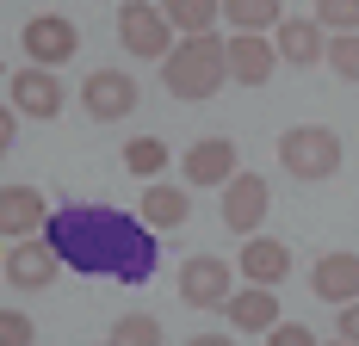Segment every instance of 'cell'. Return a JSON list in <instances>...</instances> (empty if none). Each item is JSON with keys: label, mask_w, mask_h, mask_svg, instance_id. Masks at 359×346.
<instances>
[{"label": "cell", "mask_w": 359, "mask_h": 346, "mask_svg": "<svg viewBox=\"0 0 359 346\" xmlns=\"http://www.w3.org/2000/svg\"><path fill=\"white\" fill-rule=\"evenodd\" d=\"M137 81L124 69H93L87 81H81V105H87V118L93 124H118V118H130L137 111Z\"/></svg>", "instance_id": "obj_7"}, {"label": "cell", "mask_w": 359, "mask_h": 346, "mask_svg": "<svg viewBox=\"0 0 359 346\" xmlns=\"http://www.w3.org/2000/svg\"><path fill=\"white\" fill-rule=\"evenodd\" d=\"M334 346H353V340H334Z\"/></svg>", "instance_id": "obj_30"}, {"label": "cell", "mask_w": 359, "mask_h": 346, "mask_svg": "<svg viewBox=\"0 0 359 346\" xmlns=\"http://www.w3.org/2000/svg\"><path fill=\"white\" fill-rule=\"evenodd\" d=\"M106 346H111V340H106Z\"/></svg>", "instance_id": "obj_31"}, {"label": "cell", "mask_w": 359, "mask_h": 346, "mask_svg": "<svg viewBox=\"0 0 359 346\" xmlns=\"http://www.w3.org/2000/svg\"><path fill=\"white\" fill-rule=\"evenodd\" d=\"M310 291H316L323 303H334V310L359 303V254H353V247H334V254H323V260L310 266Z\"/></svg>", "instance_id": "obj_12"}, {"label": "cell", "mask_w": 359, "mask_h": 346, "mask_svg": "<svg viewBox=\"0 0 359 346\" xmlns=\"http://www.w3.org/2000/svg\"><path fill=\"white\" fill-rule=\"evenodd\" d=\"M19 118H25V111H19L13 99L0 105V155H6V148H13V137H19Z\"/></svg>", "instance_id": "obj_27"}, {"label": "cell", "mask_w": 359, "mask_h": 346, "mask_svg": "<svg viewBox=\"0 0 359 346\" xmlns=\"http://www.w3.org/2000/svg\"><path fill=\"white\" fill-rule=\"evenodd\" d=\"M118 43L137 56V62H168L174 50V19L161 13V0H124L118 6Z\"/></svg>", "instance_id": "obj_4"}, {"label": "cell", "mask_w": 359, "mask_h": 346, "mask_svg": "<svg viewBox=\"0 0 359 346\" xmlns=\"http://www.w3.org/2000/svg\"><path fill=\"white\" fill-rule=\"evenodd\" d=\"M223 81H229V37H217V32L180 37L174 50H168V62H161V87L174 99H186V105L217 99Z\"/></svg>", "instance_id": "obj_2"}, {"label": "cell", "mask_w": 359, "mask_h": 346, "mask_svg": "<svg viewBox=\"0 0 359 346\" xmlns=\"http://www.w3.org/2000/svg\"><path fill=\"white\" fill-rule=\"evenodd\" d=\"M161 13L174 19V32H217V19H223V0H161Z\"/></svg>", "instance_id": "obj_20"}, {"label": "cell", "mask_w": 359, "mask_h": 346, "mask_svg": "<svg viewBox=\"0 0 359 346\" xmlns=\"http://www.w3.org/2000/svg\"><path fill=\"white\" fill-rule=\"evenodd\" d=\"M341 340L359 346V303H347V310H341Z\"/></svg>", "instance_id": "obj_28"}, {"label": "cell", "mask_w": 359, "mask_h": 346, "mask_svg": "<svg viewBox=\"0 0 359 346\" xmlns=\"http://www.w3.org/2000/svg\"><path fill=\"white\" fill-rule=\"evenodd\" d=\"M223 315H229L236 334H273L279 328V297H273V284H242L223 303Z\"/></svg>", "instance_id": "obj_15"}, {"label": "cell", "mask_w": 359, "mask_h": 346, "mask_svg": "<svg viewBox=\"0 0 359 346\" xmlns=\"http://www.w3.org/2000/svg\"><path fill=\"white\" fill-rule=\"evenodd\" d=\"M32 340H37L32 315L25 310H0V346H32Z\"/></svg>", "instance_id": "obj_25"}, {"label": "cell", "mask_w": 359, "mask_h": 346, "mask_svg": "<svg viewBox=\"0 0 359 346\" xmlns=\"http://www.w3.org/2000/svg\"><path fill=\"white\" fill-rule=\"evenodd\" d=\"M6 99L19 105L25 118H56L62 111V81H56V69H43V62H25V69L6 74Z\"/></svg>", "instance_id": "obj_9"}, {"label": "cell", "mask_w": 359, "mask_h": 346, "mask_svg": "<svg viewBox=\"0 0 359 346\" xmlns=\"http://www.w3.org/2000/svg\"><path fill=\"white\" fill-rule=\"evenodd\" d=\"M186 346H236V340H229V334H192Z\"/></svg>", "instance_id": "obj_29"}, {"label": "cell", "mask_w": 359, "mask_h": 346, "mask_svg": "<svg viewBox=\"0 0 359 346\" xmlns=\"http://www.w3.org/2000/svg\"><path fill=\"white\" fill-rule=\"evenodd\" d=\"M106 340L111 346H161V321L155 315H118Z\"/></svg>", "instance_id": "obj_22"}, {"label": "cell", "mask_w": 359, "mask_h": 346, "mask_svg": "<svg viewBox=\"0 0 359 346\" xmlns=\"http://www.w3.org/2000/svg\"><path fill=\"white\" fill-rule=\"evenodd\" d=\"M124 167L137 173L143 186H149V179H161V167H168V142H161V137H130V142H124Z\"/></svg>", "instance_id": "obj_21"}, {"label": "cell", "mask_w": 359, "mask_h": 346, "mask_svg": "<svg viewBox=\"0 0 359 346\" xmlns=\"http://www.w3.org/2000/svg\"><path fill=\"white\" fill-rule=\"evenodd\" d=\"M223 19L236 32H279L285 25V6L279 0H223Z\"/></svg>", "instance_id": "obj_19"}, {"label": "cell", "mask_w": 359, "mask_h": 346, "mask_svg": "<svg viewBox=\"0 0 359 346\" xmlns=\"http://www.w3.org/2000/svg\"><path fill=\"white\" fill-rule=\"evenodd\" d=\"M266 346H323V340H316V334H310L304 321H279V328L266 334Z\"/></svg>", "instance_id": "obj_26"}, {"label": "cell", "mask_w": 359, "mask_h": 346, "mask_svg": "<svg viewBox=\"0 0 359 346\" xmlns=\"http://www.w3.org/2000/svg\"><path fill=\"white\" fill-rule=\"evenodd\" d=\"M19 50L32 62H43V69H62L74 50H81V32H74V19H62V13H37V19H25V32H19Z\"/></svg>", "instance_id": "obj_8"}, {"label": "cell", "mask_w": 359, "mask_h": 346, "mask_svg": "<svg viewBox=\"0 0 359 346\" xmlns=\"http://www.w3.org/2000/svg\"><path fill=\"white\" fill-rule=\"evenodd\" d=\"M273 43H279V56H285L291 69H316V62H328V25L323 19H285V25L273 32Z\"/></svg>", "instance_id": "obj_16"}, {"label": "cell", "mask_w": 359, "mask_h": 346, "mask_svg": "<svg viewBox=\"0 0 359 346\" xmlns=\"http://www.w3.org/2000/svg\"><path fill=\"white\" fill-rule=\"evenodd\" d=\"M0 272H6L13 291H50L69 266H62V254L50 247V235H25V242H13L0 254Z\"/></svg>", "instance_id": "obj_5"}, {"label": "cell", "mask_w": 359, "mask_h": 346, "mask_svg": "<svg viewBox=\"0 0 359 346\" xmlns=\"http://www.w3.org/2000/svg\"><path fill=\"white\" fill-rule=\"evenodd\" d=\"M236 297V272H229V260H217V254H192L186 266H180V303H192V310H223Z\"/></svg>", "instance_id": "obj_6"}, {"label": "cell", "mask_w": 359, "mask_h": 346, "mask_svg": "<svg viewBox=\"0 0 359 346\" xmlns=\"http://www.w3.org/2000/svg\"><path fill=\"white\" fill-rule=\"evenodd\" d=\"M279 62H285V56H279V43H273L266 32H229V81L266 87Z\"/></svg>", "instance_id": "obj_11"}, {"label": "cell", "mask_w": 359, "mask_h": 346, "mask_svg": "<svg viewBox=\"0 0 359 346\" xmlns=\"http://www.w3.org/2000/svg\"><path fill=\"white\" fill-rule=\"evenodd\" d=\"M43 223H50V198L37 186H0V235L6 242L43 235Z\"/></svg>", "instance_id": "obj_13"}, {"label": "cell", "mask_w": 359, "mask_h": 346, "mask_svg": "<svg viewBox=\"0 0 359 346\" xmlns=\"http://www.w3.org/2000/svg\"><path fill=\"white\" fill-rule=\"evenodd\" d=\"M328 69L341 81H359V32H334L328 37Z\"/></svg>", "instance_id": "obj_23"}, {"label": "cell", "mask_w": 359, "mask_h": 346, "mask_svg": "<svg viewBox=\"0 0 359 346\" xmlns=\"http://www.w3.org/2000/svg\"><path fill=\"white\" fill-rule=\"evenodd\" d=\"M43 235L62 254V266L81 272V278L149 284L155 278V260H161L155 229H149L143 216L118 210V205H62V210H50Z\"/></svg>", "instance_id": "obj_1"}, {"label": "cell", "mask_w": 359, "mask_h": 346, "mask_svg": "<svg viewBox=\"0 0 359 346\" xmlns=\"http://www.w3.org/2000/svg\"><path fill=\"white\" fill-rule=\"evenodd\" d=\"M266 210H273V192H266V179H260V173H236V179L223 186V223H229L242 242L260 235Z\"/></svg>", "instance_id": "obj_10"}, {"label": "cell", "mask_w": 359, "mask_h": 346, "mask_svg": "<svg viewBox=\"0 0 359 346\" xmlns=\"http://www.w3.org/2000/svg\"><path fill=\"white\" fill-rule=\"evenodd\" d=\"M242 278L248 284H285L291 278V247L273 242V235H248V247H242Z\"/></svg>", "instance_id": "obj_17"}, {"label": "cell", "mask_w": 359, "mask_h": 346, "mask_svg": "<svg viewBox=\"0 0 359 346\" xmlns=\"http://www.w3.org/2000/svg\"><path fill=\"white\" fill-rule=\"evenodd\" d=\"M279 167L291 179H334L341 173V137L328 124H291L279 137Z\"/></svg>", "instance_id": "obj_3"}, {"label": "cell", "mask_w": 359, "mask_h": 346, "mask_svg": "<svg viewBox=\"0 0 359 346\" xmlns=\"http://www.w3.org/2000/svg\"><path fill=\"white\" fill-rule=\"evenodd\" d=\"M180 167H186V186H229L242 173V161H236V142L229 137H205L180 155Z\"/></svg>", "instance_id": "obj_14"}, {"label": "cell", "mask_w": 359, "mask_h": 346, "mask_svg": "<svg viewBox=\"0 0 359 346\" xmlns=\"http://www.w3.org/2000/svg\"><path fill=\"white\" fill-rule=\"evenodd\" d=\"M192 216V198H186V186H168V179H149L143 186V223L161 235V229H180Z\"/></svg>", "instance_id": "obj_18"}, {"label": "cell", "mask_w": 359, "mask_h": 346, "mask_svg": "<svg viewBox=\"0 0 359 346\" xmlns=\"http://www.w3.org/2000/svg\"><path fill=\"white\" fill-rule=\"evenodd\" d=\"M316 19L328 32H359V0H316Z\"/></svg>", "instance_id": "obj_24"}]
</instances>
